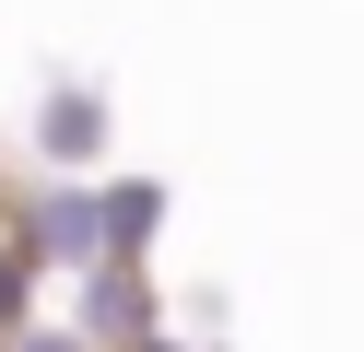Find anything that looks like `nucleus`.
<instances>
[{"instance_id": "f257e3e1", "label": "nucleus", "mask_w": 364, "mask_h": 352, "mask_svg": "<svg viewBox=\"0 0 364 352\" xmlns=\"http://www.w3.org/2000/svg\"><path fill=\"white\" fill-rule=\"evenodd\" d=\"M12 247L71 294L82 270H106V188H71V176H36V200L12 211Z\"/></svg>"}, {"instance_id": "f03ea898", "label": "nucleus", "mask_w": 364, "mask_h": 352, "mask_svg": "<svg viewBox=\"0 0 364 352\" xmlns=\"http://www.w3.org/2000/svg\"><path fill=\"white\" fill-rule=\"evenodd\" d=\"M106 141H118V106H106L95 82H48V94L24 106V153H36V176H71V188H95Z\"/></svg>"}, {"instance_id": "7ed1b4c3", "label": "nucleus", "mask_w": 364, "mask_h": 352, "mask_svg": "<svg viewBox=\"0 0 364 352\" xmlns=\"http://www.w3.org/2000/svg\"><path fill=\"white\" fill-rule=\"evenodd\" d=\"M59 329H71L82 352H141L153 329H165V282L153 270H82L71 305H59Z\"/></svg>"}, {"instance_id": "20e7f679", "label": "nucleus", "mask_w": 364, "mask_h": 352, "mask_svg": "<svg viewBox=\"0 0 364 352\" xmlns=\"http://www.w3.org/2000/svg\"><path fill=\"white\" fill-rule=\"evenodd\" d=\"M95 188H106V270H153V247L176 223V188L165 176H95Z\"/></svg>"}, {"instance_id": "39448f33", "label": "nucleus", "mask_w": 364, "mask_h": 352, "mask_svg": "<svg viewBox=\"0 0 364 352\" xmlns=\"http://www.w3.org/2000/svg\"><path fill=\"white\" fill-rule=\"evenodd\" d=\"M36 294H48V270L0 235V341H24V329H36Z\"/></svg>"}, {"instance_id": "423d86ee", "label": "nucleus", "mask_w": 364, "mask_h": 352, "mask_svg": "<svg viewBox=\"0 0 364 352\" xmlns=\"http://www.w3.org/2000/svg\"><path fill=\"white\" fill-rule=\"evenodd\" d=\"M141 352H212V329H176V317H165V329H153Z\"/></svg>"}, {"instance_id": "0eeeda50", "label": "nucleus", "mask_w": 364, "mask_h": 352, "mask_svg": "<svg viewBox=\"0 0 364 352\" xmlns=\"http://www.w3.org/2000/svg\"><path fill=\"white\" fill-rule=\"evenodd\" d=\"M12 352H82V341H71V329H59V317H36V329H24V341H12Z\"/></svg>"}, {"instance_id": "6e6552de", "label": "nucleus", "mask_w": 364, "mask_h": 352, "mask_svg": "<svg viewBox=\"0 0 364 352\" xmlns=\"http://www.w3.org/2000/svg\"><path fill=\"white\" fill-rule=\"evenodd\" d=\"M0 352H12V341H0Z\"/></svg>"}]
</instances>
